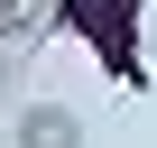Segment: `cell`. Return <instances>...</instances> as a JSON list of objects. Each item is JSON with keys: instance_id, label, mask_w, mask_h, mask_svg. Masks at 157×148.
Segmentation results:
<instances>
[{"instance_id": "2", "label": "cell", "mask_w": 157, "mask_h": 148, "mask_svg": "<svg viewBox=\"0 0 157 148\" xmlns=\"http://www.w3.org/2000/svg\"><path fill=\"white\" fill-rule=\"evenodd\" d=\"M19 148H83V120L65 102H28L19 111Z\"/></svg>"}, {"instance_id": "1", "label": "cell", "mask_w": 157, "mask_h": 148, "mask_svg": "<svg viewBox=\"0 0 157 148\" xmlns=\"http://www.w3.org/2000/svg\"><path fill=\"white\" fill-rule=\"evenodd\" d=\"M46 37H83L120 93H148V56H139V0H56Z\"/></svg>"}, {"instance_id": "3", "label": "cell", "mask_w": 157, "mask_h": 148, "mask_svg": "<svg viewBox=\"0 0 157 148\" xmlns=\"http://www.w3.org/2000/svg\"><path fill=\"white\" fill-rule=\"evenodd\" d=\"M37 28V10H28V0H0V46H10V37H28Z\"/></svg>"}]
</instances>
